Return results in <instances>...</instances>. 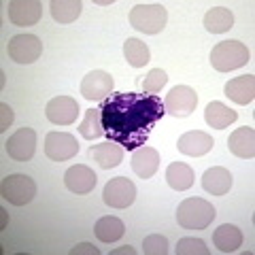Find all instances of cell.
Here are the masks:
<instances>
[{"label": "cell", "mask_w": 255, "mask_h": 255, "mask_svg": "<svg viewBox=\"0 0 255 255\" xmlns=\"http://www.w3.org/2000/svg\"><path fill=\"white\" fill-rule=\"evenodd\" d=\"M164 115L166 109L157 94L113 92L100 105L105 136L128 151L145 145Z\"/></svg>", "instance_id": "6da1fadb"}, {"label": "cell", "mask_w": 255, "mask_h": 255, "mask_svg": "<svg viewBox=\"0 0 255 255\" xmlns=\"http://www.w3.org/2000/svg\"><path fill=\"white\" fill-rule=\"evenodd\" d=\"M217 211L215 206L204 200V198H187L183 200L177 209V221L181 228L185 230H204L209 228Z\"/></svg>", "instance_id": "7a4b0ae2"}, {"label": "cell", "mask_w": 255, "mask_h": 255, "mask_svg": "<svg viewBox=\"0 0 255 255\" xmlns=\"http://www.w3.org/2000/svg\"><path fill=\"white\" fill-rule=\"evenodd\" d=\"M249 58L251 53L247 49V45L241 41H221L211 51V64L219 73H230V70L241 68L249 62Z\"/></svg>", "instance_id": "3957f363"}, {"label": "cell", "mask_w": 255, "mask_h": 255, "mask_svg": "<svg viewBox=\"0 0 255 255\" xmlns=\"http://www.w3.org/2000/svg\"><path fill=\"white\" fill-rule=\"evenodd\" d=\"M168 13L164 4H136L130 11V26L145 34H157L166 28Z\"/></svg>", "instance_id": "277c9868"}, {"label": "cell", "mask_w": 255, "mask_h": 255, "mask_svg": "<svg viewBox=\"0 0 255 255\" xmlns=\"http://www.w3.org/2000/svg\"><path fill=\"white\" fill-rule=\"evenodd\" d=\"M0 196L13 206H26L34 200L36 183L28 174H9L2 179L0 185Z\"/></svg>", "instance_id": "5b68a950"}, {"label": "cell", "mask_w": 255, "mask_h": 255, "mask_svg": "<svg viewBox=\"0 0 255 255\" xmlns=\"http://www.w3.org/2000/svg\"><path fill=\"white\" fill-rule=\"evenodd\" d=\"M102 200L111 209H128V206L136 200V185L126 177H115L105 185Z\"/></svg>", "instance_id": "8992f818"}, {"label": "cell", "mask_w": 255, "mask_h": 255, "mask_svg": "<svg viewBox=\"0 0 255 255\" xmlns=\"http://www.w3.org/2000/svg\"><path fill=\"white\" fill-rule=\"evenodd\" d=\"M196 105H198V94L189 85L172 87L164 100L166 113L172 117H189L196 111Z\"/></svg>", "instance_id": "52a82bcc"}, {"label": "cell", "mask_w": 255, "mask_h": 255, "mask_svg": "<svg viewBox=\"0 0 255 255\" xmlns=\"http://www.w3.org/2000/svg\"><path fill=\"white\" fill-rule=\"evenodd\" d=\"M9 58L17 64H32L41 58L43 53V43L41 38L34 34H15L9 41Z\"/></svg>", "instance_id": "ba28073f"}, {"label": "cell", "mask_w": 255, "mask_h": 255, "mask_svg": "<svg viewBox=\"0 0 255 255\" xmlns=\"http://www.w3.org/2000/svg\"><path fill=\"white\" fill-rule=\"evenodd\" d=\"M79 153L77 138L68 132H49L45 136V155L53 162H66Z\"/></svg>", "instance_id": "9c48e42d"}, {"label": "cell", "mask_w": 255, "mask_h": 255, "mask_svg": "<svg viewBox=\"0 0 255 255\" xmlns=\"http://www.w3.org/2000/svg\"><path fill=\"white\" fill-rule=\"evenodd\" d=\"M79 113H81V109H79L77 100L70 98V96H55L47 102L45 107V115L49 119L51 124L55 126H70L77 122Z\"/></svg>", "instance_id": "30bf717a"}, {"label": "cell", "mask_w": 255, "mask_h": 255, "mask_svg": "<svg viewBox=\"0 0 255 255\" xmlns=\"http://www.w3.org/2000/svg\"><path fill=\"white\" fill-rule=\"evenodd\" d=\"M115 81L107 70H92L81 81V94L85 100H107L113 94Z\"/></svg>", "instance_id": "8fae6325"}, {"label": "cell", "mask_w": 255, "mask_h": 255, "mask_svg": "<svg viewBox=\"0 0 255 255\" xmlns=\"http://www.w3.org/2000/svg\"><path fill=\"white\" fill-rule=\"evenodd\" d=\"M4 145H6V153L15 162H28L36 151V132L32 128H19L17 132L11 134Z\"/></svg>", "instance_id": "7c38bea8"}, {"label": "cell", "mask_w": 255, "mask_h": 255, "mask_svg": "<svg viewBox=\"0 0 255 255\" xmlns=\"http://www.w3.org/2000/svg\"><path fill=\"white\" fill-rule=\"evenodd\" d=\"M96 181H98L96 172L85 164L70 166V168L66 170V174H64V183H66V187L73 191V194H79V196L90 194V191L96 187Z\"/></svg>", "instance_id": "4fadbf2b"}, {"label": "cell", "mask_w": 255, "mask_h": 255, "mask_svg": "<svg viewBox=\"0 0 255 255\" xmlns=\"http://www.w3.org/2000/svg\"><path fill=\"white\" fill-rule=\"evenodd\" d=\"M43 4L38 0H11L9 2V19L15 26H34L41 19Z\"/></svg>", "instance_id": "5bb4252c"}, {"label": "cell", "mask_w": 255, "mask_h": 255, "mask_svg": "<svg viewBox=\"0 0 255 255\" xmlns=\"http://www.w3.org/2000/svg\"><path fill=\"white\" fill-rule=\"evenodd\" d=\"M215 140L211 134L206 132H200V130H191V132H185L183 136L179 138L177 147L181 153L185 155H191V157H200V155H206L209 151L213 149Z\"/></svg>", "instance_id": "9a60e30c"}, {"label": "cell", "mask_w": 255, "mask_h": 255, "mask_svg": "<svg viewBox=\"0 0 255 255\" xmlns=\"http://www.w3.org/2000/svg\"><path fill=\"white\" fill-rule=\"evenodd\" d=\"M159 168V153L153 147H138L134 149V155H132V170L138 174V177L145 181L151 179Z\"/></svg>", "instance_id": "2e32d148"}, {"label": "cell", "mask_w": 255, "mask_h": 255, "mask_svg": "<svg viewBox=\"0 0 255 255\" xmlns=\"http://www.w3.org/2000/svg\"><path fill=\"white\" fill-rule=\"evenodd\" d=\"M232 174L223 166H213L202 174V187L204 191H209L211 196H226L232 189Z\"/></svg>", "instance_id": "e0dca14e"}, {"label": "cell", "mask_w": 255, "mask_h": 255, "mask_svg": "<svg viewBox=\"0 0 255 255\" xmlns=\"http://www.w3.org/2000/svg\"><path fill=\"white\" fill-rule=\"evenodd\" d=\"M226 96L236 105H251L255 98V79L253 75L234 77L226 83Z\"/></svg>", "instance_id": "ac0fdd59"}, {"label": "cell", "mask_w": 255, "mask_h": 255, "mask_svg": "<svg viewBox=\"0 0 255 255\" xmlns=\"http://www.w3.org/2000/svg\"><path fill=\"white\" fill-rule=\"evenodd\" d=\"M90 157L94 162H98L100 168L111 170L124 162V147L117 142H100V145H92L90 147Z\"/></svg>", "instance_id": "d6986e66"}, {"label": "cell", "mask_w": 255, "mask_h": 255, "mask_svg": "<svg viewBox=\"0 0 255 255\" xmlns=\"http://www.w3.org/2000/svg\"><path fill=\"white\" fill-rule=\"evenodd\" d=\"M228 147L236 157L251 159L255 155V132H253V128L245 126V128L234 130L228 138Z\"/></svg>", "instance_id": "ffe728a7"}, {"label": "cell", "mask_w": 255, "mask_h": 255, "mask_svg": "<svg viewBox=\"0 0 255 255\" xmlns=\"http://www.w3.org/2000/svg\"><path fill=\"white\" fill-rule=\"evenodd\" d=\"M213 245L223 253H232L243 245V232L232 223H223L213 232Z\"/></svg>", "instance_id": "44dd1931"}, {"label": "cell", "mask_w": 255, "mask_h": 255, "mask_svg": "<svg viewBox=\"0 0 255 255\" xmlns=\"http://www.w3.org/2000/svg\"><path fill=\"white\" fill-rule=\"evenodd\" d=\"M94 232H96V238H98L100 243L111 245V243H117L119 238L124 236L126 226H124V221L119 219V217H113V215H109V217H102V219L96 221Z\"/></svg>", "instance_id": "7402d4cb"}, {"label": "cell", "mask_w": 255, "mask_h": 255, "mask_svg": "<svg viewBox=\"0 0 255 255\" xmlns=\"http://www.w3.org/2000/svg\"><path fill=\"white\" fill-rule=\"evenodd\" d=\"M236 117H238L236 111H232L230 107H226L223 102H217V100L211 102L204 111L206 124H209L211 128H215V130H226L230 124L236 122Z\"/></svg>", "instance_id": "603a6c76"}, {"label": "cell", "mask_w": 255, "mask_h": 255, "mask_svg": "<svg viewBox=\"0 0 255 255\" xmlns=\"http://www.w3.org/2000/svg\"><path fill=\"white\" fill-rule=\"evenodd\" d=\"M234 26V15L226 6H213L204 15V28L213 34H223Z\"/></svg>", "instance_id": "cb8c5ba5"}, {"label": "cell", "mask_w": 255, "mask_h": 255, "mask_svg": "<svg viewBox=\"0 0 255 255\" xmlns=\"http://www.w3.org/2000/svg\"><path fill=\"white\" fill-rule=\"evenodd\" d=\"M49 11L58 23H73L83 11V2L81 0H51Z\"/></svg>", "instance_id": "d4e9b609"}, {"label": "cell", "mask_w": 255, "mask_h": 255, "mask_svg": "<svg viewBox=\"0 0 255 255\" xmlns=\"http://www.w3.org/2000/svg\"><path fill=\"white\" fill-rule=\"evenodd\" d=\"M166 181H168V185L172 189L185 191L194 185V170L183 162H172L168 168H166Z\"/></svg>", "instance_id": "484cf974"}, {"label": "cell", "mask_w": 255, "mask_h": 255, "mask_svg": "<svg viewBox=\"0 0 255 255\" xmlns=\"http://www.w3.org/2000/svg\"><path fill=\"white\" fill-rule=\"evenodd\" d=\"M124 55L130 66L134 68H142L145 64L151 60V53H149V47L138 41V38H128L124 43Z\"/></svg>", "instance_id": "4316f807"}, {"label": "cell", "mask_w": 255, "mask_h": 255, "mask_svg": "<svg viewBox=\"0 0 255 255\" xmlns=\"http://www.w3.org/2000/svg\"><path fill=\"white\" fill-rule=\"evenodd\" d=\"M79 134L85 140H96L105 134V128H102V117H100V109H90L85 111L83 122L79 124Z\"/></svg>", "instance_id": "83f0119b"}, {"label": "cell", "mask_w": 255, "mask_h": 255, "mask_svg": "<svg viewBox=\"0 0 255 255\" xmlns=\"http://www.w3.org/2000/svg\"><path fill=\"white\" fill-rule=\"evenodd\" d=\"M177 255H209V247L200 238H181L177 243Z\"/></svg>", "instance_id": "f1b7e54d"}, {"label": "cell", "mask_w": 255, "mask_h": 255, "mask_svg": "<svg viewBox=\"0 0 255 255\" xmlns=\"http://www.w3.org/2000/svg\"><path fill=\"white\" fill-rule=\"evenodd\" d=\"M166 81H168V75L162 68H153V70H149L145 81H142V90H145V94H157V92H162Z\"/></svg>", "instance_id": "f546056e"}, {"label": "cell", "mask_w": 255, "mask_h": 255, "mask_svg": "<svg viewBox=\"0 0 255 255\" xmlns=\"http://www.w3.org/2000/svg\"><path fill=\"white\" fill-rule=\"evenodd\" d=\"M142 251L147 255H166L168 253V241L162 234H151L142 243Z\"/></svg>", "instance_id": "4dcf8cb0"}, {"label": "cell", "mask_w": 255, "mask_h": 255, "mask_svg": "<svg viewBox=\"0 0 255 255\" xmlns=\"http://www.w3.org/2000/svg\"><path fill=\"white\" fill-rule=\"evenodd\" d=\"M0 111H2V119H0V132H6V130H9V126L13 124V109L6 105V102H2V105H0Z\"/></svg>", "instance_id": "1f68e13d"}, {"label": "cell", "mask_w": 255, "mask_h": 255, "mask_svg": "<svg viewBox=\"0 0 255 255\" xmlns=\"http://www.w3.org/2000/svg\"><path fill=\"white\" fill-rule=\"evenodd\" d=\"M81 253H90V255H98L100 251L96 249V247H92L90 243H81V245H77L70 249V255H81Z\"/></svg>", "instance_id": "d6a6232c"}, {"label": "cell", "mask_w": 255, "mask_h": 255, "mask_svg": "<svg viewBox=\"0 0 255 255\" xmlns=\"http://www.w3.org/2000/svg\"><path fill=\"white\" fill-rule=\"evenodd\" d=\"M111 255H136V249H132V247H124V249L111 251Z\"/></svg>", "instance_id": "836d02e7"}]
</instances>
